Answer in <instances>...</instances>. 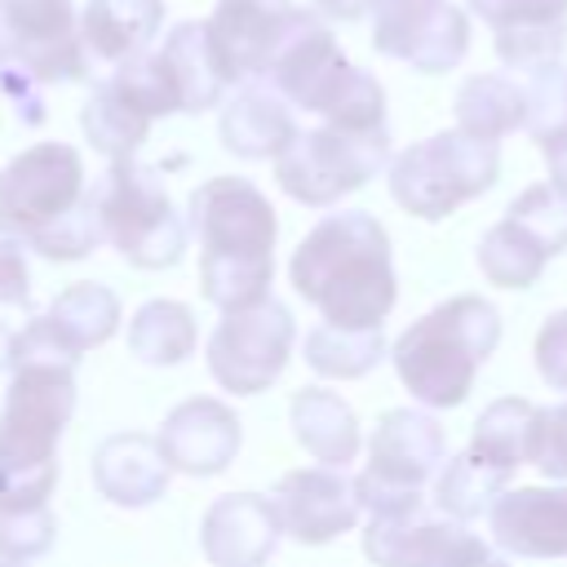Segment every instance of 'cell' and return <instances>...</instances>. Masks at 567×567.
Instances as JSON below:
<instances>
[{
    "instance_id": "1",
    "label": "cell",
    "mask_w": 567,
    "mask_h": 567,
    "mask_svg": "<svg viewBox=\"0 0 567 567\" xmlns=\"http://www.w3.org/2000/svg\"><path fill=\"white\" fill-rule=\"evenodd\" d=\"M288 279L332 328H381L399 297L390 235L363 208L328 213L297 244Z\"/></svg>"
},
{
    "instance_id": "2",
    "label": "cell",
    "mask_w": 567,
    "mask_h": 567,
    "mask_svg": "<svg viewBox=\"0 0 567 567\" xmlns=\"http://www.w3.org/2000/svg\"><path fill=\"white\" fill-rule=\"evenodd\" d=\"M190 226L199 235V292L221 306L239 310L266 301L275 279V208L248 177H208L190 195Z\"/></svg>"
},
{
    "instance_id": "3",
    "label": "cell",
    "mask_w": 567,
    "mask_h": 567,
    "mask_svg": "<svg viewBox=\"0 0 567 567\" xmlns=\"http://www.w3.org/2000/svg\"><path fill=\"white\" fill-rule=\"evenodd\" d=\"M0 230L49 261H80L102 244L75 146L35 142L0 168Z\"/></svg>"
},
{
    "instance_id": "4",
    "label": "cell",
    "mask_w": 567,
    "mask_h": 567,
    "mask_svg": "<svg viewBox=\"0 0 567 567\" xmlns=\"http://www.w3.org/2000/svg\"><path fill=\"white\" fill-rule=\"evenodd\" d=\"M0 412V509H35L58 483V439L75 412L71 363L9 368Z\"/></svg>"
},
{
    "instance_id": "5",
    "label": "cell",
    "mask_w": 567,
    "mask_h": 567,
    "mask_svg": "<svg viewBox=\"0 0 567 567\" xmlns=\"http://www.w3.org/2000/svg\"><path fill=\"white\" fill-rule=\"evenodd\" d=\"M266 84L292 106L310 111L332 128L381 133L385 128V89L372 71L354 66L319 13L301 9L288 40L279 44Z\"/></svg>"
},
{
    "instance_id": "6",
    "label": "cell",
    "mask_w": 567,
    "mask_h": 567,
    "mask_svg": "<svg viewBox=\"0 0 567 567\" xmlns=\"http://www.w3.org/2000/svg\"><path fill=\"white\" fill-rule=\"evenodd\" d=\"M501 341V315L492 301L465 292L421 315L390 350L399 381L425 408H456L474 390L478 368Z\"/></svg>"
},
{
    "instance_id": "7",
    "label": "cell",
    "mask_w": 567,
    "mask_h": 567,
    "mask_svg": "<svg viewBox=\"0 0 567 567\" xmlns=\"http://www.w3.org/2000/svg\"><path fill=\"white\" fill-rule=\"evenodd\" d=\"M97 230L128 266L164 270L186 252V221L164 190L159 168L142 159H115L89 186Z\"/></svg>"
},
{
    "instance_id": "8",
    "label": "cell",
    "mask_w": 567,
    "mask_h": 567,
    "mask_svg": "<svg viewBox=\"0 0 567 567\" xmlns=\"http://www.w3.org/2000/svg\"><path fill=\"white\" fill-rule=\"evenodd\" d=\"M501 177V146L465 128L412 142L390 159V195L403 213L443 221L461 204L492 190Z\"/></svg>"
},
{
    "instance_id": "9",
    "label": "cell",
    "mask_w": 567,
    "mask_h": 567,
    "mask_svg": "<svg viewBox=\"0 0 567 567\" xmlns=\"http://www.w3.org/2000/svg\"><path fill=\"white\" fill-rule=\"evenodd\" d=\"M447 461L443 425L421 408H390L368 443V465L359 474V501L377 514H403L425 505V483L439 478Z\"/></svg>"
},
{
    "instance_id": "10",
    "label": "cell",
    "mask_w": 567,
    "mask_h": 567,
    "mask_svg": "<svg viewBox=\"0 0 567 567\" xmlns=\"http://www.w3.org/2000/svg\"><path fill=\"white\" fill-rule=\"evenodd\" d=\"M390 164V128L350 133V128H301L292 146L275 159V182L306 208H328L350 190L368 186Z\"/></svg>"
},
{
    "instance_id": "11",
    "label": "cell",
    "mask_w": 567,
    "mask_h": 567,
    "mask_svg": "<svg viewBox=\"0 0 567 567\" xmlns=\"http://www.w3.org/2000/svg\"><path fill=\"white\" fill-rule=\"evenodd\" d=\"M182 111L177 89L159 62V53H137L128 62H120L111 71V80H102L84 111H80V128L89 137L93 151H102L111 164L115 159H133L151 133V124L159 115Z\"/></svg>"
},
{
    "instance_id": "12",
    "label": "cell",
    "mask_w": 567,
    "mask_h": 567,
    "mask_svg": "<svg viewBox=\"0 0 567 567\" xmlns=\"http://www.w3.org/2000/svg\"><path fill=\"white\" fill-rule=\"evenodd\" d=\"M567 248V195L554 182L527 186L478 239V270L496 288H532L549 257Z\"/></svg>"
},
{
    "instance_id": "13",
    "label": "cell",
    "mask_w": 567,
    "mask_h": 567,
    "mask_svg": "<svg viewBox=\"0 0 567 567\" xmlns=\"http://www.w3.org/2000/svg\"><path fill=\"white\" fill-rule=\"evenodd\" d=\"M292 337H297V319L275 297L226 310V319L213 328L208 341V372L230 394H261L288 368Z\"/></svg>"
},
{
    "instance_id": "14",
    "label": "cell",
    "mask_w": 567,
    "mask_h": 567,
    "mask_svg": "<svg viewBox=\"0 0 567 567\" xmlns=\"http://www.w3.org/2000/svg\"><path fill=\"white\" fill-rule=\"evenodd\" d=\"M4 53L13 71L35 84L89 80V44L75 0H9L4 4Z\"/></svg>"
},
{
    "instance_id": "15",
    "label": "cell",
    "mask_w": 567,
    "mask_h": 567,
    "mask_svg": "<svg viewBox=\"0 0 567 567\" xmlns=\"http://www.w3.org/2000/svg\"><path fill=\"white\" fill-rule=\"evenodd\" d=\"M372 49L412 71L443 75L470 53V18L452 0H372Z\"/></svg>"
},
{
    "instance_id": "16",
    "label": "cell",
    "mask_w": 567,
    "mask_h": 567,
    "mask_svg": "<svg viewBox=\"0 0 567 567\" xmlns=\"http://www.w3.org/2000/svg\"><path fill=\"white\" fill-rule=\"evenodd\" d=\"M363 554L372 567H474L492 558L483 536H474L461 518L430 514L425 505L377 514L363 532Z\"/></svg>"
},
{
    "instance_id": "17",
    "label": "cell",
    "mask_w": 567,
    "mask_h": 567,
    "mask_svg": "<svg viewBox=\"0 0 567 567\" xmlns=\"http://www.w3.org/2000/svg\"><path fill=\"white\" fill-rule=\"evenodd\" d=\"M297 13L301 9L292 0H217L213 18H204V31H208V49L221 80L230 89L266 80Z\"/></svg>"
},
{
    "instance_id": "18",
    "label": "cell",
    "mask_w": 567,
    "mask_h": 567,
    "mask_svg": "<svg viewBox=\"0 0 567 567\" xmlns=\"http://www.w3.org/2000/svg\"><path fill=\"white\" fill-rule=\"evenodd\" d=\"M270 505L279 514V527L301 545L337 540L359 523V478H346L337 465H310L288 470L270 487Z\"/></svg>"
},
{
    "instance_id": "19",
    "label": "cell",
    "mask_w": 567,
    "mask_h": 567,
    "mask_svg": "<svg viewBox=\"0 0 567 567\" xmlns=\"http://www.w3.org/2000/svg\"><path fill=\"white\" fill-rule=\"evenodd\" d=\"M474 18H483L496 35V58L518 71L536 75L563 62L567 44V0H465Z\"/></svg>"
},
{
    "instance_id": "20",
    "label": "cell",
    "mask_w": 567,
    "mask_h": 567,
    "mask_svg": "<svg viewBox=\"0 0 567 567\" xmlns=\"http://www.w3.org/2000/svg\"><path fill=\"white\" fill-rule=\"evenodd\" d=\"M279 514L270 496L230 492L204 509L199 545L213 567H261L279 545Z\"/></svg>"
},
{
    "instance_id": "21",
    "label": "cell",
    "mask_w": 567,
    "mask_h": 567,
    "mask_svg": "<svg viewBox=\"0 0 567 567\" xmlns=\"http://www.w3.org/2000/svg\"><path fill=\"white\" fill-rule=\"evenodd\" d=\"M239 443V416L217 399H186L159 425V447L182 474H221Z\"/></svg>"
},
{
    "instance_id": "22",
    "label": "cell",
    "mask_w": 567,
    "mask_h": 567,
    "mask_svg": "<svg viewBox=\"0 0 567 567\" xmlns=\"http://www.w3.org/2000/svg\"><path fill=\"white\" fill-rule=\"evenodd\" d=\"M492 540L514 558H567V487H514L492 505Z\"/></svg>"
},
{
    "instance_id": "23",
    "label": "cell",
    "mask_w": 567,
    "mask_h": 567,
    "mask_svg": "<svg viewBox=\"0 0 567 567\" xmlns=\"http://www.w3.org/2000/svg\"><path fill=\"white\" fill-rule=\"evenodd\" d=\"M217 133H221V146L239 159H279L301 128L292 106L270 84H244L221 106Z\"/></svg>"
},
{
    "instance_id": "24",
    "label": "cell",
    "mask_w": 567,
    "mask_h": 567,
    "mask_svg": "<svg viewBox=\"0 0 567 567\" xmlns=\"http://www.w3.org/2000/svg\"><path fill=\"white\" fill-rule=\"evenodd\" d=\"M168 456L159 447V439L146 434H111L97 452H93V483L106 501L115 505H151L168 492Z\"/></svg>"
},
{
    "instance_id": "25",
    "label": "cell",
    "mask_w": 567,
    "mask_h": 567,
    "mask_svg": "<svg viewBox=\"0 0 567 567\" xmlns=\"http://www.w3.org/2000/svg\"><path fill=\"white\" fill-rule=\"evenodd\" d=\"M80 22L89 53L120 66L137 53H151V40L164 27V0H89Z\"/></svg>"
},
{
    "instance_id": "26",
    "label": "cell",
    "mask_w": 567,
    "mask_h": 567,
    "mask_svg": "<svg viewBox=\"0 0 567 567\" xmlns=\"http://www.w3.org/2000/svg\"><path fill=\"white\" fill-rule=\"evenodd\" d=\"M452 111H456V128H465L474 137H487V142H501L505 133L527 128V111H532L527 80L505 75V71L470 75L456 89Z\"/></svg>"
},
{
    "instance_id": "27",
    "label": "cell",
    "mask_w": 567,
    "mask_h": 567,
    "mask_svg": "<svg viewBox=\"0 0 567 567\" xmlns=\"http://www.w3.org/2000/svg\"><path fill=\"white\" fill-rule=\"evenodd\" d=\"M155 53H159V62H164V71H168V80H173L177 102H182L186 115H199V111L217 106L221 93L230 89V84L221 80L217 62H213L204 22H177V27L159 40Z\"/></svg>"
},
{
    "instance_id": "28",
    "label": "cell",
    "mask_w": 567,
    "mask_h": 567,
    "mask_svg": "<svg viewBox=\"0 0 567 567\" xmlns=\"http://www.w3.org/2000/svg\"><path fill=\"white\" fill-rule=\"evenodd\" d=\"M297 443L319 461V465H350L359 452V421L346 399L332 390H297L288 408Z\"/></svg>"
},
{
    "instance_id": "29",
    "label": "cell",
    "mask_w": 567,
    "mask_h": 567,
    "mask_svg": "<svg viewBox=\"0 0 567 567\" xmlns=\"http://www.w3.org/2000/svg\"><path fill=\"white\" fill-rule=\"evenodd\" d=\"M536 421H540V408L527 403V399H496L478 412L474 421V434H470V452L501 470V474H514L518 465L532 461V447H536Z\"/></svg>"
},
{
    "instance_id": "30",
    "label": "cell",
    "mask_w": 567,
    "mask_h": 567,
    "mask_svg": "<svg viewBox=\"0 0 567 567\" xmlns=\"http://www.w3.org/2000/svg\"><path fill=\"white\" fill-rule=\"evenodd\" d=\"M523 80H527V97H532L527 133L549 164V182L567 195V66L554 62Z\"/></svg>"
},
{
    "instance_id": "31",
    "label": "cell",
    "mask_w": 567,
    "mask_h": 567,
    "mask_svg": "<svg viewBox=\"0 0 567 567\" xmlns=\"http://www.w3.org/2000/svg\"><path fill=\"white\" fill-rule=\"evenodd\" d=\"M44 319L84 354V350L102 346L120 328V297L106 284H71L66 292L53 297Z\"/></svg>"
},
{
    "instance_id": "32",
    "label": "cell",
    "mask_w": 567,
    "mask_h": 567,
    "mask_svg": "<svg viewBox=\"0 0 567 567\" xmlns=\"http://www.w3.org/2000/svg\"><path fill=\"white\" fill-rule=\"evenodd\" d=\"M128 350L142 363H155V368L182 363L195 350V315L182 301H168V297L146 301L128 323Z\"/></svg>"
},
{
    "instance_id": "33",
    "label": "cell",
    "mask_w": 567,
    "mask_h": 567,
    "mask_svg": "<svg viewBox=\"0 0 567 567\" xmlns=\"http://www.w3.org/2000/svg\"><path fill=\"white\" fill-rule=\"evenodd\" d=\"M505 483H509V474L483 465V461L465 447L461 456H452V461L439 470V478H434V505H439V514L470 523V518H478V514H492V505L505 496Z\"/></svg>"
},
{
    "instance_id": "34",
    "label": "cell",
    "mask_w": 567,
    "mask_h": 567,
    "mask_svg": "<svg viewBox=\"0 0 567 567\" xmlns=\"http://www.w3.org/2000/svg\"><path fill=\"white\" fill-rule=\"evenodd\" d=\"M385 359V337L381 328H332V323H319L310 337H306V363L310 372L319 377H363L372 372L377 363Z\"/></svg>"
},
{
    "instance_id": "35",
    "label": "cell",
    "mask_w": 567,
    "mask_h": 567,
    "mask_svg": "<svg viewBox=\"0 0 567 567\" xmlns=\"http://www.w3.org/2000/svg\"><path fill=\"white\" fill-rule=\"evenodd\" d=\"M58 523L49 505L35 509H0V563H35L53 549Z\"/></svg>"
},
{
    "instance_id": "36",
    "label": "cell",
    "mask_w": 567,
    "mask_h": 567,
    "mask_svg": "<svg viewBox=\"0 0 567 567\" xmlns=\"http://www.w3.org/2000/svg\"><path fill=\"white\" fill-rule=\"evenodd\" d=\"M532 465H536L540 474H549V478H567V403L540 408Z\"/></svg>"
},
{
    "instance_id": "37",
    "label": "cell",
    "mask_w": 567,
    "mask_h": 567,
    "mask_svg": "<svg viewBox=\"0 0 567 567\" xmlns=\"http://www.w3.org/2000/svg\"><path fill=\"white\" fill-rule=\"evenodd\" d=\"M536 372L554 390H567V310L545 319V328L536 337Z\"/></svg>"
},
{
    "instance_id": "38",
    "label": "cell",
    "mask_w": 567,
    "mask_h": 567,
    "mask_svg": "<svg viewBox=\"0 0 567 567\" xmlns=\"http://www.w3.org/2000/svg\"><path fill=\"white\" fill-rule=\"evenodd\" d=\"M0 301L4 306H27L31 301V275L22 257V239L0 230Z\"/></svg>"
},
{
    "instance_id": "39",
    "label": "cell",
    "mask_w": 567,
    "mask_h": 567,
    "mask_svg": "<svg viewBox=\"0 0 567 567\" xmlns=\"http://www.w3.org/2000/svg\"><path fill=\"white\" fill-rule=\"evenodd\" d=\"M319 18H332V22H354L363 13H372V0H310Z\"/></svg>"
},
{
    "instance_id": "40",
    "label": "cell",
    "mask_w": 567,
    "mask_h": 567,
    "mask_svg": "<svg viewBox=\"0 0 567 567\" xmlns=\"http://www.w3.org/2000/svg\"><path fill=\"white\" fill-rule=\"evenodd\" d=\"M9 350H13V332L0 323V368H9Z\"/></svg>"
},
{
    "instance_id": "41",
    "label": "cell",
    "mask_w": 567,
    "mask_h": 567,
    "mask_svg": "<svg viewBox=\"0 0 567 567\" xmlns=\"http://www.w3.org/2000/svg\"><path fill=\"white\" fill-rule=\"evenodd\" d=\"M4 4H9V0H0V66L9 62V53H4Z\"/></svg>"
},
{
    "instance_id": "42",
    "label": "cell",
    "mask_w": 567,
    "mask_h": 567,
    "mask_svg": "<svg viewBox=\"0 0 567 567\" xmlns=\"http://www.w3.org/2000/svg\"><path fill=\"white\" fill-rule=\"evenodd\" d=\"M474 567H509V563H501V558H483V563H474Z\"/></svg>"
},
{
    "instance_id": "43",
    "label": "cell",
    "mask_w": 567,
    "mask_h": 567,
    "mask_svg": "<svg viewBox=\"0 0 567 567\" xmlns=\"http://www.w3.org/2000/svg\"><path fill=\"white\" fill-rule=\"evenodd\" d=\"M4 567H22V563H4Z\"/></svg>"
}]
</instances>
